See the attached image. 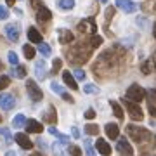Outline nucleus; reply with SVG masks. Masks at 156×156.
Wrapping results in <instances>:
<instances>
[{
  "label": "nucleus",
  "instance_id": "nucleus-1",
  "mask_svg": "<svg viewBox=\"0 0 156 156\" xmlns=\"http://www.w3.org/2000/svg\"><path fill=\"white\" fill-rule=\"evenodd\" d=\"M118 62H120V57H118L115 52H111V50H109V52H104V54L99 57L97 64L94 66V73L95 75H102V78H104L113 71V66L118 64Z\"/></svg>",
  "mask_w": 156,
  "mask_h": 156
},
{
  "label": "nucleus",
  "instance_id": "nucleus-2",
  "mask_svg": "<svg viewBox=\"0 0 156 156\" xmlns=\"http://www.w3.org/2000/svg\"><path fill=\"white\" fill-rule=\"evenodd\" d=\"M92 50H94V47L87 42V44H78L75 45L71 50H68V57L71 59L73 62H85L89 61L90 54H92Z\"/></svg>",
  "mask_w": 156,
  "mask_h": 156
},
{
  "label": "nucleus",
  "instance_id": "nucleus-3",
  "mask_svg": "<svg viewBox=\"0 0 156 156\" xmlns=\"http://www.w3.org/2000/svg\"><path fill=\"white\" fill-rule=\"evenodd\" d=\"M127 132H128V135L132 137V140H134V142H144L146 139H149V137H151L149 132H147L146 128L137 127V125H128Z\"/></svg>",
  "mask_w": 156,
  "mask_h": 156
},
{
  "label": "nucleus",
  "instance_id": "nucleus-4",
  "mask_svg": "<svg viewBox=\"0 0 156 156\" xmlns=\"http://www.w3.org/2000/svg\"><path fill=\"white\" fill-rule=\"evenodd\" d=\"M123 102H125V108H127L128 115H130V118H132L134 122L144 120V113H142V109L139 108V104H135L134 101H128V99H125Z\"/></svg>",
  "mask_w": 156,
  "mask_h": 156
},
{
  "label": "nucleus",
  "instance_id": "nucleus-5",
  "mask_svg": "<svg viewBox=\"0 0 156 156\" xmlns=\"http://www.w3.org/2000/svg\"><path fill=\"white\" fill-rule=\"evenodd\" d=\"M128 101H134V102H140V101L146 97V90L140 87V85L134 83V85H130L127 90V95H125Z\"/></svg>",
  "mask_w": 156,
  "mask_h": 156
},
{
  "label": "nucleus",
  "instance_id": "nucleus-6",
  "mask_svg": "<svg viewBox=\"0 0 156 156\" xmlns=\"http://www.w3.org/2000/svg\"><path fill=\"white\" fill-rule=\"evenodd\" d=\"M78 31L83 35H94V33H97V24H95V21L92 17L82 19V21L78 23Z\"/></svg>",
  "mask_w": 156,
  "mask_h": 156
},
{
  "label": "nucleus",
  "instance_id": "nucleus-7",
  "mask_svg": "<svg viewBox=\"0 0 156 156\" xmlns=\"http://www.w3.org/2000/svg\"><path fill=\"white\" fill-rule=\"evenodd\" d=\"M26 90H28L30 99L33 101V102H38V101H42V97H44V94H42L40 87L35 83L33 80H28V82H26Z\"/></svg>",
  "mask_w": 156,
  "mask_h": 156
},
{
  "label": "nucleus",
  "instance_id": "nucleus-8",
  "mask_svg": "<svg viewBox=\"0 0 156 156\" xmlns=\"http://www.w3.org/2000/svg\"><path fill=\"white\" fill-rule=\"evenodd\" d=\"M5 35H7V38L11 40V42H17L19 35H21V26H19L17 23H11V24H7V26H5Z\"/></svg>",
  "mask_w": 156,
  "mask_h": 156
},
{
  "label": "nucleus",
  "instance_id": "nucleus-9",
  "mask_svg": "<svg viewBox=\"0 0 156 156\" xmlns=\"http://www.w3.org/2000/svg\"><path fill=\"white\" fill-rule=\"evenodd\" d=\"M116 149L122 156H134V149H132V146L128 144V140L125 139V137H120V139H118Z\"/></svg>",
  "mask_w": 156,
  "mask_h": 156
},
{
  "label": "nucleus",
  "instance_id": "nucleus-10",
  "mask_svg": "<svg viewBox=\"0 0 156 156\" xmlns=\"http://www.w3.org/2000/svg\"><path fill=\"white\" fill-rule=\"evenodd\" d=\"M116 7H120L127 14H132V12L137 11V4H135L134 0H116Z\"/></svg>",
  "mask_w": 156,
  "mask_h": 156
},
{
  "label": "nucleus",
  "instance_id": "nucleus-11",
  "mask_svg": "<svg viewBox=\"0 0 156 156\" xmlns=\"http://www.w3.org/2000/svg\"><path fill=\"white\" fill-rule=\"evenodd\" d=\"M14 106H16V101H14V97H12L11 94H0V108H2V109L9 111V109H12Z\"/></svg>",
  "mask_w": 156,
  "mask_h": 156
},
{
  "label": "nucleus",
  "instance_id": "nucleus-12",
  "mask_svg": "<svg viewBox=\"0 0 156 156\" xmlns=\"http://www.w3.org/2000/svg\"><path fill=\"white\" fill-rule=\"evenodd\" d=\"M57 35H59V42L64 44V45L71 44L73 40H75V35H73L69 30H66V28H59L57 30Z\"/></svg>",
  "mask_w": 156,
  "mask_h": 156
},
{
  "label": "nucleus",
  "instance_id": "nucleus-13",
  "mask_svg": "<svg viewBox=\"0 0 156 156\" xmlns=\"http://www.w3.org/2000/svg\"><path fill=\"white\" fill-rule=\"evenodd\" d=\"M50 19H52V12H50L47 7L40 5L38 9H37V21L38 23H47V21H50Z\"/></svg>",
  "mask_w": 156,
  "mask_h": 156
},
{
  "label": "nucleus",
  "instance_id": "nucleus-14",
  "mask_svg": "<svg viewBox=\"0 0 156 156\" xmlns=\"http://www.w3.org/2000/svg\"><path fill=\"white\" fill-rule=\"evenodd\" d=\"M14 139H16V142L21 146L23 149H31V147H33V142L28 139V135L26 134H16Z\"/></svg>",
  "mask_w": 156,
  "mask_h": 156
},
{
  "label": "nucleus",
  "instance_id": "nucleus-15",
  "mask_svg": "<svg viewBox=\"0 0 156 156\" xmlns=\"http://www.w3.org/2000/svg\"><path fill=\"white\" fill-rule=\"evenodd\" d=\"M62 80H64V83L69 87V89L73 90H78V83H76V78H75V75L69 71H62Z\"/></svg>",
  "mask_w": 156,
  "mask_h": 156
},
{
  "label": "nucleus",
  "instance_id": "nucleus-16",
  "mask_svg": "<svg viewBox=\"0 0 156 156\" xmlns=\"http://www.w3.org/2000/svg\"><path fill=\"white\" fill-rule=\"evenodd\" d=\"M104 130H106V135L109 139H118V135H120V128L116 123H106Z\"/></svg>",
  "mask_w": 156,
  "mask_h": 156
},
{
  "label": "nucleus",
  "instance_id": "nucleus-17",
  "mask_svg": "<svg viewBox=\"0 0 156 156\" xmlns=\"http://www.w3.org/2000/svg\"><path fill=\"white\" fill-rule=\"evenodd\" d=\"M95 147H97V151H99L102 156L111 154V146L108 144L104 139H97V144H95Z\"/></svg>",
  "mask_w": 156,
  "mask_h": 156
},
{
  "label": "nucleus",
  "instance_id": "nucleus-18",
  "mask_svg": "<svg viewBox=\"0 0 156 156\" xmlns=\"http://www.w3.org/2000/svg\"><path fill=\"white\" fill-rule=\"evenodd\" d=\"M26 132H30V134H40L42 132V123H38L37 120H28L26 122Z\"/></svg>",
  "mask_w": 156,
  "mask_h": 156
},
{
  "label": "nucleus",
  "instance_id": "nucleus-19",
  "mask_svg": "<svg viewBox=\"0 0 156 156\" xmlns=\"http://www.w3.org/2000/svg\"><path fill=\"white\" fill-rule=\"evenodd\" d=\"M35 73H37V76H38L40 80H44V78L47 76V62H44V61L37 62V66H35Z\"/></svg>",
  "mask_w": 156,
  "mask_h": 156
},
{
  "label": "nucleus",
  "instance_id": "nucleus-20",
  "mask_svg": "<svg viewBox=\"0 0 156 156\" xmlns=\"http://www.w3.org/2000/svg\"><path fill=\"white\" fill-rule=\"evenodd\" d=\"M44 120L47 123H54L57 120V113H56V108L54 106H49V109L44 113Z\"/></svg>",
  "mask_w": 156,
  "mask_h": 156
},
{
  "label": "nucleus",
  "instance_id": "nucleus-21",
  "mask_svg": "<svg viewBox=\"0 0 156 156\" xmlns=\"http://www.w3.org/2000/svg\"><path fill=\"white\" fill-rule=\"evenodd\" d=\"M28 38L33 42V44H42V35H40V31L37 28H28Z\"/></svg>",
  "mask_w": 156,
  "mask_h": 156
},
{
  "label": "nucleus",
  "instance_id": "nucleus-22",
  "mask_svg": "<svg viewBox=\"0 0 156 156\" xmlns=\"http://www.w3.org/2000/svg\"><path fill=\"white\" fill-rule=\"evenodd\" d=\"M49 134H50V135H54V137H57V139L61 140L62 144H68V142H69V137H68V135H62L56 127H50V128H49Z\"/></svg>",
  "mask_w": 156,
  "mask_h": 156
},
{
  "label": "nucleus",
  "instance_id": "nucleus-23",
  "mask_svg": "<svg viewBox=\"0 0 156 156\" xmlns=\"http://www.w3.org/2000/svg\"><path fill=\"white\" fill-rule=\"evenodd\" d=\"M11 76H16V78H24L26 76V69H24V66H12V73Z\"/></svg>",
  "mask_w": 156,
  "mask_h": 156
},
{
  "label": "nucleus",
  "instance_id": "nucleus-24",
  "mask_svg": "<svg viewBox=\"0 0 156 156\" xmlns=\"http://www.w3.org/2000/svg\"><path fill=\"white\" fill-rule=\"evenodd\" d=\"M57 5L62 11H71L75 7V0H57Z\"/></svg>",
  "mask_w": 156,
  "mask_h": 156
},
{
  "label": "nucleus",
  "instance_id": "nucleus-25",
  "mask_svg": "<svg viewBox=\"0 0 156 156\" xmlns=\"http://www.w3.org/2000/svg\"><path fill=\"white\" fill-rule=\"evenodd\" d=\"M109 104H111V109H113V113H115V116L120 118V120H123V109H122V106L118 104L116 101H111Z\"/></svg>",
  "mask_w": 156,
  "mask_h": 156
},
{
  "label": "nucleus",
  "instance_id": "nucleus-26",
  "mask_svg": "<svg viewBox=\"0 0 156 156\" xmlns=\"http://www.w3.org/2000/svg\"><path fill=\"white\" fill-rule=\"evenodd\" d=\"M23 125H26V118H24V115H16L14 120H12V127L14 128H21Z\"/></svg>",
  "mask_w": 156,
  "mask_h": 156
},
{
  "label": "nucleus",
  "instance_id": "nucleus-27",
  "mask_svg": "<svg viewBox=\"0 0 156 156\" xmlns=\"http://www.w3.org/2000/svg\"><path fill=\"white\" fill-rule=\"evenodd\" d=\"M0 137H4V140H5V144H11L12 140H14V137H12V134L9 132V128H0Z\"/></svg>",
  "mask_w": 156,
  "mask_h": 156
},
{
  "label": "nucleus",
  "instance_id": "nucleus-28",
  "mask_svg": "<svg viewBox=\"0 0 156 156\" xmlns=\"http://www.w3.org/2000/svg\"><path fill=\"white\" fill-rule=\"evenodd\" d=\"M23 52H24V56H26V59H33L35 57V52H37V50H35V47H31V45H24V47H23Z\"/></svg>",
  "mask_w": 156,
  "mask_h": 156
},
{
  "label": "nucleus",
  "instance_id": "nucleus-29",
  "mask_svg": "<svg viewBox=\"0 0 156 156\" xmlns=\"http://www.w3.org/2000/svg\"><path fill=\"white\" fill-rule=\"evenodd\" d=\"M89 44L92 45V47H94V49H97V47H99L101 44H102V37H99V35H92V37H90V40H89Z\"/></svg>",
  "mask_w": 156,
  "mask_h": 156
},
{
  "label": "nucleus",
  "instance_id": "nucleus-30",
  "mask_svg": "<svg viewBox=\"0 0 156 156\" xmlns=\"http://www.w3.org/2000/svg\"><path fill=\"white\" fill-rule=\"evenodd\" d=\"M154 69V66H153V61H146V62H142V66H140V71L144 73V75H147V73H151Z\"/></svg>",
  "mask_w": 156,
  "mask_h": 156
},
{
  "label": "nucleus",
  "instance_id": "nucleus-31",
  "mask_svg": "<svg viewBox=\"0 0 156 156\" xmlns=\"http://www.w3.org/2000/svg\"><path fill=\"white\" fill-rule=\"evenodd\" d=\"M85 132L90 134V135H97L99 134V127L94 125V123H89V125H85Z\"/></svg>",
  "mask_w": 156,
  "mask_h": 156
},
{
  "label": "nucleus",
  "instance_id": "nucleus-32",
  "mask_svg": "<svg viewBox=\"0 0 156 156\" xmlns=\"http://www.w3.org/2000/svg\"><path fill=\"white\" fill-rule=\"evenodd\" d=\"M38 52L42 54V56L49 57V56H50V47H49L47 44H44V42H42V44H40V47H38Z\"/></svg>",
  "mask_w": 156,
  "mask_h": 156
},
{
  "label": "nucleus",
  "instance_id": "nucleus-33",
  "mask_svg": "<svg viewBox=\"0 0 156 156\" xmlns=\"http://www.w3.org/2000/svg\"><path fill=\"white\" fill-rule=\"evenodd\" d=\"M73 75H75V78H76V80H80V82H83L85 78H87L85 71H83V69H80V68H76V69L73 71Z\"/></svg>",
  "mask_w": 156,
  "mask_h": 156
},
{
  "label": "nucleus",
  "instance_id": "nucleus-34",
  "mask_svg": "<svg viewBox=\"0 0 156 156\" xmlns=\"http://www.w3.org/2000/svg\"><path fill=\"white\" fill-rule=\"evenodd\" d=\"M83 92H85V94H97V92H99V89H97L95 85L89 83V85H85V87H83Z\"/></svg>",
  "mask_w": 156,
  "mask_h": 156
},
{
  "label": "nucleus",
  "instance_id": "nucleus-35",
  "mask_svg": "<svg viewBox=\"0 0 156 156\" xmlns=\"http://www.w3.org/2000/svg\"><path fill=\"white\" fill-rule=\"evenodd\" d=\"M9 62H11L12 66H17L19 64V57H17L16 52H9Z\"/></svg>",
  "mask_w": 156,
  "mask_h": 156
},
{
  "label": "nucleus",
  "instance_id": "nucleus-36",
  "mask_svg": "<svg viewBox=\"0 0 156 156\" xmlns=\"http://www.w3.org/2000/svg\"><path fill=\"white\" fill-rule=\"evenodd\" d=\"M9 83H11V78H9V76H0V90L7 89Z\"/></svg>",
  "mask_w": 156,
  "mask_h": 156
},
{
  "label": "nucleus",
  "instance_id": "nucleus-37",
  "mask_svg": "<svg viewBox=\"0 0 156 156\" xmlns=\"http://www.w3.org/2000/svg\"><path fill=\"white\" fill-rule=\"evenodd\" d=\"M85 151H87V156H95L94 154V147H92V142L89 139H85Z\"/></svg>",
  "mask_w": 156,
  "mask_h": 156
},
{
  "label": "nucleus",
  "instance_id": "nucleus-38",
  "mask_svg": "<svg viewBox=\"0 0 156 156\" xmlns=\"http://www.w3.org/2000/svg\"><path fill=\"white\" fill-rule=\"evenodd\" d=\"M50 89L54 90V94H59V95L64 92V90H62V87H61L59 83H56V82H52V83H50Z\"/></svg>",
  "mask_w": 156,
  "mask_h": 156
},
{
  "label": "nucleus",
  "instance_id": "nucleus-39",
  "mask_svg": "<svg viewBox=\"0 0 156 156\" xmlns=\"http://www.w3.org/2000/svg\"><path fill=\"white\" fill-rule=\"evenodd\" d=\"M69 154L71 156H82V149L78 146H69Z\"/></svg>",
  "mask_w": 156,
  "mask_h": 156
},
{
  "label": "nucleus",
  "instance_id": "nucleus-40",
  "mask_svg": "<svg viewBox=\"0 0 156 156\" xmlns=\"http://www.w3.org/2000/svg\"><path fill=\"white\" fill-rule=\"evenodd\" d=\"M61 66H62V61H61V59H56V61L52 62V71L57 73L59 69H61Z\"/></svg>",
  "mask_w": 156,
  "mask_h": 156
},
{
  "label": "nucleus",
  "instance_id": "nucleus-41",
  "mask_svg": "<svg viewBox=\"0 0 156 156\" xmlns=\"http://www.w3.org/2000/svg\"><path fill=\"white\" fill-rule=\"evenodd\" d=\"M9 17V11L4 5H0V19H7Z\"/></svg>",
  "mask_w": 156,
  "mask_h": 156
},
{
  "label": "nucleus",
  "instance_id": "nucleus-42",
  "mask_svg": "<svg viewBox=\"0 0 156 156\" xmlns=\"http://www.w3.org/2000/svg\"><path fill=\"white\" fill-rule=\"evenodd\" d=\"M113 16H115V7H108L106 9V21H109Z\"/></svg>",
  "mask_w": 156,
  "mask_h": 156
},
{
  "label": "nucleus",
  "instance_id": "nucleus-43",
  "mask_svg": "<svg viewBox=\"0 0 156 156\" xmlns=\"http://www.w3.org/2000/svg\"><path fill=\"white\" fill-rule=\"evenodd\" d=\"M71 135L75 139H80V137H82V134H80V130H78L76 127H71Z\"/></svg>",
  "mask_w": 156,
  "mask_h": 156
},
{
  "label": "nucleus",
  "instance_id": "nucleus-44",
  "mask_svg": "<svg viewBox=\"0 0 156 156\" xmlns=\"http://www.w3.org/2000/svg\"><path fill=\"white\" fill-rule=\"evenodd\" d=\"M85 118H87V120H92V118H95V111H94V109H87V113H85Z\"/></svg>",
  "mask_w": 156,
  "mask_h": 156
},
{
  "label": "nucleus",
  "instance_id": "nucleus-45",
  "mask_svg": "<svg viewBox=\"0 0 156 156\" xmlns=\"http://www.w3.org/2000/svg\"><path fill=\"white\" fill-rule=\"evenodd\" d=\"M61 97H62L64 101H68V102H75V99H73V97H71L69 94H66V92H62V94H61Z\"/></svg>",
  "mask_w": 156,
  "mask_h": 156
},
{
  "label": "nucleus",
  "instance_id": "nucleus-46",
  "mask_svg": "<svg viewBox=\"0 0 156 156\" xmlns=\"http://www.w3.org/2000/svg\"><path fill=\"white\" fill-rule=\"evenodd\" d=\"M137 26L146 28V19H144V17H137Z\"/></svg>",
  "mask_w": 156,
  "mask_h": 156
},
{
  "label": "nucleus",
  "instance_id": "nucleus-47",
  "mask_svg": "<svg viewBox=\"0 0 156 156\" xmlns=\"http://www.w3.org/2000/svg\"><path fill=\"white\" fill-rule=\"evenodd\" d=\"M149 113L153 115V116H156V106H153V104H149Z\"/></svg>",
  "mask_w": 156,
  "mask_h": 156
},
{
  "label": "nucleus",
  "instance_id": "nucleus-48",
  "mask_svg": "<svg viewBox=\"0 0 156 156\" xmlns=\"http://www.w3.org/2000/svg\"><path fill=\"white\" fill-rule=\"evenodd\" d=\"M151 61H153V66H154V69H156V52L153 54V57H151Z\"/></svg>",
  "mask_w": 156,
  "mask_h": 156
},
{
  "label": "nucleus",
  "instance_id": "nucleus-49",
  "mask_svg": "<svg viewBox=\"0 0 156 156\" xmlns=\"http://www.w3.org/2000/svg\"><path fill=\"white\" fill-rule=\"evenodd\" d=\"M5 156H17V154L14 153V151H7V153H5Z\"/></svg>",
  "mask_w": 156,
  "mask_h": 156
},
{
  "label": "nucleus",
  "instance_id": "nucleus-50",
  "mask_svg": "<svg viewBox=\"0 0 156 156\" xmlns=\"http://www.w3.org/2000/svg\"><path fill=\"white\" fill-rule=\"evenodd\" d=\"M153 35H154V38H156V23L153 24Z\"/></svg>",
  "mask_w": 156,
  "mask_h": 156
},
{
  "label": "nucleus",
  "instance_id": "nucleus-51",
  "mask_svg": "<svg viewBox=\"0 0 156 156\" xmlns=\"http://www.w3.org/2000/svg\"><path fill=\"white\" fill-rule=\"evenodd\" d=\"M14 2L16 0H7V5H14Z\"/></svg>",
  "mask_w": 156,
  "mask_h": 156
},
{
  "label": "nucleus",
  "instance_id": "nucleus-52",
  "mask_svg": "<svg viewBox=\"0 0 156 156\" xmlns=\"http://www.w3.org/2000/svg\"><path fill=\"white\" fill-rule=\"evenodd\" d=\"M31 156H42V154H40V153H33Z\"/></svg>",
  "mask_w": 156,
  "mask_h": 156
},
{
  "label": "nucleus",
  "instance_id": "nucleus-53",
  "mask_svg": "<svg viewBox=\"0 0 156 156\" xmlns=\"http://www.w3.org/2000/svg\"><path fill=\"white\" fill-rule=\"evenodd\" d=\"M2 68H4V64H2V62H0V71H2Z\"/></svg>",
  "mask_w": 156,
  "mask_h": 156
},
{
  "label": "nucleus",
  "instance_id": "nucleus-54",
  "mask_svg": "<svg viewBox=\"0 0 156 156\" xmlns=\"http://www.w3.org/2000/svg\"><path fill=\"white\" fill-rule=\"evenodd\" d=\"M101 2H102V4H106V2H108V0H101Z\"/></svg>",
  "mask_w": 156,
  "mask_h": 156
},
{
  "label": "nucleus",
  "instance_id": "nucleus-55",
  "mask_svg": "<svg viewBox=\"0 0 156 156\" xmlns=\"http://www.w3.org/2000/svg\"><path fill=\"white\" fill-rule=\"evenodd\" d=\"M0 122H2V116H0Z\"/></svg>",
  "mask_w": 156,
  "mask_h": 156
}]
</instances>
